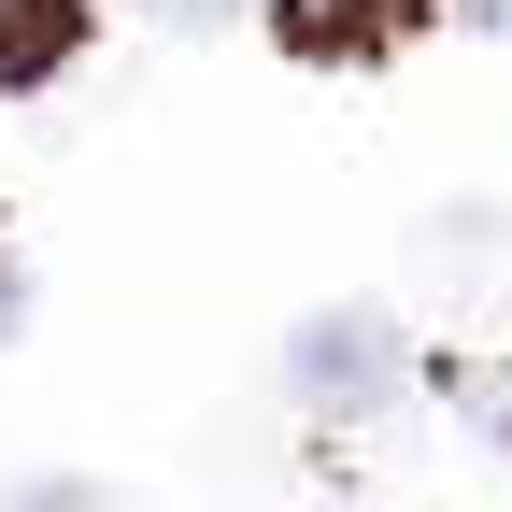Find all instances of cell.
Segmentation results:
<instances>
[{
    "label": "cell",
    "mask_w": 512,
    "mask_h": 512,
    "mask_svg": "<svg viewBox=\"0 0 512 512\" xmlns=\"http://www.w3.org/2000/svg\"><path fill=\"white\" fill-rule=\"evenodd\" d=\"M285 370H299L313 413H370L384 384H399V328H384V313H313V328L285 342Z\"/></svg>",
    "instance_id": "6da1fadb"
},
{
    "label": "cell",
    "mask_w": 512,
    "mask_h": 512,
    "mask_svg": "<svg viewBox=\"0 0 512 512\" xmlns=\"http://www.w3.org/2000/svg\"><path fill=\"white\" fill-rule=\"evenodd\" d=\"M72 29H86V0H0V86H43L72 57Z\"/></svg>",
    "instance_id": "7a4b0ae2"
},
{
    "label": "cell",
    "mask_w": 512,
    "mask_h": 512,
    "mask_svg": "<svg viewBox=\"0 0 512 512\" xmlns=\"http://www.w3.org/2000/svg\"><path fill=\"white\" fill-rule=\"evenodd\" d=\"M399 15H413V0H285V43L299 57H370Z\"/></svg>",
    "instance_id": "3957f363"
},
{
    "label": "cell",
    "mask_w": 512,
    "mask_h": 512,
    "mask_svg": "<svg viewBox=\"0 0 512 512\" xmlns=\"http://www.w3.org/2000/svg\"><path fill=\"white\" fill-rule=\"evenodd\" d=\"M29 328V285H15V242H0V342Z\"/></svg>",
    "instance_id": "277c9868"
},
{
    "label": "cell",
    "mask_w": 512,
    "mask_h": 512,
    "mask_svg": "<svg viewBox=\"0 0 512 512\" xmlns=\"http://www.w3.org/2000/svg\"><path fill=\"white\" fill-rule=\"evenodd\" d=\"M157 15H171V29H214V15H242V0H157Z\"/></svg>",
    "instance_id": "5b68a950"
},
{
    "label": "cell",
    "mask_w": 512,
    "mask_h": 512,
    "mask_svg": "<svg viewBox=\"0 0 512 512\" xmlns=\"http://www.w3.org/2000/svg\"><path fill=\"white\" fill-rule=\"evenodd\" d=\"M484 427H498V441H512V370H484Z\"/></svg>",
    "instance_id": "8992f818"
},
{
    "label": "cell",
    "mask_w": 512,
    "mask_h": 512,
    "mask_svg": "<svg viewBox=\"0 0 512 512\" xmlns=\"http://www.w3.org/2000/svg\"><path fill=\"white\" fill-rule=\"evenodd\" d=\"M456 15H470V29H512V0H456Z\"/></svg>",
    "instance_id": "52a82bcc"
}]
</instances>
